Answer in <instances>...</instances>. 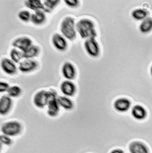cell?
Here are the masks:
<instances>
[{
  "label": "cell",
  "instance_id": "27",
  "mask_svg": "<svg viewBox=\"0 0 152 153\" xmlns=\"http://www.w3.org/2000/svg\"><path fill=\"white\" fill-rule=\"evenodd\" d=\"M65 3L70 7H76L79 4V1L78 0H65Z\"/></svg>",
  "mask_w": 152,
  "mask_h": 153
},
{
  "label": "cell",
  "instance_id": "12",
  "mask_svg": "<svg viewBox=\"0 0 152 153\" xmlns=\"http://www.w3.org/2000/svg\"><path fill=\"white\" fill-rule=\"evenodd\" d=\"M63 76L67 80H72L75 78L76 75L75 68L72 64L66 62L64 64L62 68Z\"/></svg>",
  "mask_w": 152,
  "mask_h": 153
},
{
  "label": "cell",
  "instance_id": "29",
  "mask_svg": "<svg viewBox=\"0 0 152 153\" xmlns=\"http://www.w3.org/2000/svg\"><path fill=\"white\" fill-rule=\"evenodd\" d=\"M9 88L10 87H9L8 83H7L6 82H1V83H0V91H1V93L7 91Z\"/></svg>",
  "mask_w": 152,
  "mask_h": 153
},
{
  "label": "cell",
  "instance_id": "24",
  "mask_svg": "<svg viewBox=\"0 0 152 153\" xmlns=\"http://www.w3.org/2000/svg\"><path fill=\"white\" fill-rule=\"evenodd\" d=\"M10 56L14 62L18 63L23 58V52L17 49H12L10 53Z\"/></svg>",
  "mask_w": 152,
  "mask_h": 153
},
{
  "label": "cell",
  "instance_id": "20",
  "mask_svg": "<svg viewBox=\"0 0 152 153\" xmlns=\"http://www.w3.org/2000/svg\"><path fill=\"white\" fill-rule=\"evenodd\" d=\"M24 4L27 7L35 11L44 10V4L39 0H28L24 2Z\"/></svg>",
  "mask_w": 152,
  "mask_h": 153
},
{
  "label": "cell",
  "instance_id": "17",
  "mask_svg": "<svg viewBox=\"0 0 152 153\" xmlns=\"http://www.w3.org/2000/svg\"><path fill=\"white\" fill-rule=\"evenodd\" d=\"M46 20V16L44 12L42 10L35 11V13L31 15V21L36 25H39L44 23Z\"/></svg>",
  "mask_w": 152,
  "mask_h": 153
},
{
  "label": "cell",
  "instance_id": "4",
  "mask_svg": "<svg viewBox=\"0 0 152 153\" xmlns=\"http://www.w3.org/2000/svg\"><path fill=\"white\" fill-rule=\"evenodd\" d=\"M21 125L16 121H9L3 124L1 126V132L4 135L9 137L17 135L21 132Z\"/></svg>",
  "mask_w": 152,
  "mask_h": 153
},
{
  "label": "cell",
  "instance_id": "10",
  "mask_svg": "<svg viewBox=\"0 0 152 153\" xmlns=\"http://www.w3.org/2000/svg\"><path fill=\"white\" fill-rule=\"evenodd\" d=\"M52 43L54 47L60 51H64L67 47V42L65 38L59 34H55L52 37Z\"/></svg>",
  "mask_w": 152,
  "mask_h": 153
},
{
  "label": "cell",
  "instance_id": "22",
  "mask_svg": "<svg viewBox=\"0 0 152 153\" xmlns=\"http://www.w3.org/2000/svg\"><path fill=\"white\" fill-rule=\"evenodd\" d=\"M57 100L59 105L66 110H71L73 107L72 101L67 97L59 96L57 97Z\"/></svg>",
  "mask_w": 152,
  "mask_h": 153
},
{
  "label": "cell",
  "instance_id": "18",
  "mask_svg": "<svg viewBox=\"0 0 152 153\" xmlns=\"http://www.w3.org/2000/svg\"><path fill=\"white\" fill-rule=\"evenodd\" d=\"M149 13L148 10L144 9H137L134 10L132 13V17L136 20H144L148 17Z\"/></svg>",
  "mask_w": 152,
  "mask_h": 153
},
{
  "label": "cell",
  "instance_id": "13",
  "mask_svg": "<svg viewBox=\"0 0 152 153\" xmlns=\"http://www.w3.org/2000/svg\"><path fill=\"white\" fill-rule=\"evenodd\" d=\"M62 93L67 96H72L76 92V86L73 83L69 80L63 82L61 85Z\"/></svg>",
  "mask_w": 152,
  "mask_h": 153
},
{
  "label": "cell",
  "instance_id": "26",
  "mask_svg": "<svg viewBox=\"0 0 152 153\" xmlns=\"http://www.w3.org/2000/svg\"><path fill=\"white\" fill-rule=\"evenodd\" d=\"M31 15L32 14L28 10H21L18 13V17L23 22H28L31 20Z\"/></svg>",
  "mask_w": 152,
  "mask_h": 153
},
{
  "label": "cell",
  "instance_id": "16",
  "mask_svg": "<svg viewBox=\"0 0 152 153\" xmlns=\"http://www.w3.org/2000/svg\"><path fill=\"white\" fill-rule=\"evenodd\" d=\"M12 104V99L9 96H3L1 97V100H0V112H1V114L3 115L7 114L10 110Z\"/></svg>",
  "mask_w": 152,
  "mask_h": 153
},
{
  "label": "cell",
  "instance_id": "25",
  "mask_svg": "<svg viewBox=\"0 0 152 153\" xmlns=\"http://www.w3.org/2000/svg\"><path fill=\"white\" fill-rule=\"evenodd\" d=\"M21 93V88L17 86H13L9 88L7 91V94L9 97H17Z\"/></svg>",
  "mask_w": 152,
  "mask_h": 153
},
{
  "label": "cell",
  "instance_id": "15",
  "mask_svg": "<svg viewBox=\"0 0 152 153\" xmlns=\"http://www.w3.org/2000/svg\"><path fill=\"white\" fill-rule=\"evenodd\" d=\"M131 114L133 117L137 120H143L147 117V112L144 107L136 105L133 107Z\"/></svg>",
  "mask_w": 152,
  "mask_h": 153
},
{
  "label": "cell",
  "instance_id": "7",
  "mask_svg": "<svg viewBox=\"0 0 152 153\" xmlns=\"http://www.w3.org/2000/svg\"><path fill=\"white\" fill-rule=\"evenodd\" d=\"M59 105L57 100L56 94L54 93L48 104L47 113L49 116L52 117H55L57 116V114L59 113Z\"/></svg>",
  "mask_w": 152,
  "mask_h": 153
},
{
  "label": "cell",
  "instance_id": "5",
  "mask_svg": "<svg viewBox=\"0 0 152 153\" xmlns=\"http://www.w3.org/2000/svg\"><path fill=\"white\" fill-rule=\"evenodd\" d=\"M84 47L87 53L92 57H97L100 54L99 44L95 38L87 39L84 42Z\"/></svg>",
  "mask_w": 152,
  "mask_h": 153
},
{
  "label": "cell",
  "instance_id": "9",
  "mask_svg": "<svg viewBox=\"0 0 152 153\" xmlns=\"http://www.w3.org/2000/svg\"><path fill=\"white\" fill-rule=\"evenodd\" d=\"M114 108L119 112L127 111L131 107V102L126 98L117 99L114 104Z\"/></svg>",
  "mask_w": 152,
  "mask_h": 153
},
{
  "label": "cell",
  "instance_id": "6",
  "mask_svg": "<svg viewBox=\"0 0 152 153\" xmlns=\"http://www.w3.org/2000/svg\"><path fill=\"white\" fill-rule=\"evenodd\" d=\"M32 41L29 37H21L14 40V41L12 42V45L20 50L22 52H24L32 45Z\"/></svg>",
  "mask_w": 152,
  "mask_h": 153
},
{
  "label": "cell",
  "instance_id": "21",
  "mask_svg": "<svg viewBox=\"0 0 152 153\" xmlns=\"http://www.w3.org/2000/svg\"><path fill=\"white\" fill-rule=\"evenodd\" d=\"M39 48L36 45H31L25 52H23V58L25 59H30L35 57L39 53Z\"/></svg>",
  "mask_w": 152,
  "mask_h": 153
},
{
  "label": "cell",
  "instance_id": "11",
  "mask_svg": "<svg viewBox=\"0 0 152 153\" xmlns=\"http://www.w3.org/2000/svg\"><path fill=\"white\" fill-rule=\"evenodd\" d=\"M37 67V63L34 60L26 59L20 63L19 70L22 72H29L35 70Z\"/></svg>",
  "mask_w": 152,
  "mask_h": 153
},
{
  "label": "cell",
  "instance_id": "19",
  "mask_svg": "<svg viewBox=\"0 0 152 153\" xmlns=\"http://www.w3.org/2000/svg\"><path fill=\"white\" fill-rule=\"evenodd\" d=\"M139 30L144 34L150 33L152 30V18L148 17L142 20L139 26Z\"/></svg>",
  "mask_w": 152,
  "mask_h": 153
},
{
  "label": "cell",
  "instance_id": "28",
  "mask_svg": "<svg viewBox=\"0 0 152 153\" xmlns=\"http://www.w3.org/2000/svg\"><path fill=\"white\" fill-rule=\"evenodd\" d=\"M1 142L2 143L6 145H9L12 143L11 139L9 137V136H7L6 135H1Z\"/></svg>",
  "mask_w": 152,
  "mask_h": 153
},
{
  "label": "cell",
  "instance_id": "1",
  "mask_svg": "<svg viewBox=\"0 0 152 153\" xmlns=\"http://www.w3.org/2000/svg\"><path fill=\"white\" fill-rule=\"evenodd\" d=\"M76 30L83 39L95 38L97 36L95 24L90 19H81L76 25Z\"/></svg>",
  "mask_w": 152,
  "mask_h": 153
},
{
  "label": "cell",
  "instance_id": "3",
  "mask_svg": "<svg viewBox=\"0 0 152 153\" xmlns=\"http://www.w3.org/2000/svg\"><path fill=\"white\" fill-rule=\"evenodd\" d=\"M55 92L53 91H40L35 94L34 97V104L38 107L42 108L48 105L49 101Z\"/></svg>",
  "mask_w": 152,
  "mask_h": 153
},
{
  "label": "cell",
  "instance_id": "14",
  "mask_svg": "<svg viewBox=\"0 0 152 153\" xmlns=\"http://www.w3.org/2000/svg\"><path fill=\"white\" fill-rule=\"evenodd\" d=\"M1 68L4 72L9 75H13L17 71V68L13 61L4 58L1 61Z\"/></svg>",
  "mask_w": 152,
  "mask_h": 153
},
{
  "label": "cell",
  "instance_id": "31",
  "mask_svg": "<svg viewBox=\"0 0 152 153\" xmlns=\"http://www.w3.org/2000/svg\"><path fill=\"white\" fill-rule=\"evenodd\" d=\"M150 74H151V75L152 76V66H151V68H150Z\"/></svg>",
  "mask_w": 152,
  "mask_h": 153
},
{
  "label": "cell",
  "instance_id": "30",
  "mask_svg": "<svg viewBox=\"0 0 152 153\" xmlns=\"http://www.w3.org/2000/svg\"><path fill=\"white\" fill-rule=\"evenodd\" d=\"M110 153H124V151L121 149L117 148V149H113Z\"/></svg>",
  "mask_w": 152,
  "mask_h": 153
},
{
  "label": "cell",
  "instance_id": "8",
  "mask_svg": "<svg viewBox=\"0 0 152 153\" xmlns=\"http://www.w3.org/2000/svg\"><path fill=\"white\" fill-rule=\"evenodd\" d=\"M130 153H150L148 146L144 143L139 141L131 142L129 145Z\"/></svg>",
  "mask_w": 152,
  "mask_h": 153
},
{
  "label": "cell",
  "instance_id": "23",
  "mask_svg": "<svg viewBox=\"0 0 152 153\" xmlns=\"http://www.w3.org/2000/svg\"><path fill=\"white\" fill-rule=\"evenodd\" d=\"M59 3V0H46L43 4L44 10L46 12H50Z\"/></svg>",
  "mask_w": 152,
  "mask_h": 153
},
{
  "label": "cell",
  "instance_id": "2",
  "mask_svg": "<svg viewBox=\"0 0 152 153\" xmlns=\"http://www.w3.org/2000/svg\"><path fill=\"white\" fill-rule=\"evenodd\" d=\"M61 31L65 37L73 40L76 37L75 19L71 17H67L62 20L61 25Z\"/></svg>",
  "mask_w": 152,
  "mask_h": 153
}]
</instances>
